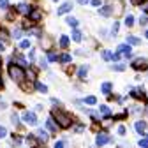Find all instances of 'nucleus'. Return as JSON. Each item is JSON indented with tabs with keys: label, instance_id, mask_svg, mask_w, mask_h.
Returning a JSON list of instances; mask_svg holds the SVG:
<instances>
[{
	"label": "nucleus",
	"instance_id": "34",
	"mask_svg": "<svg viewBox=\"0 0 148 148\" xmlns=\"http://www.w3.org/2000/svg\"><path fill=\"white\" fill-rule=\"evenodd\" d=\"M11 122H12L14 125H18V122H20V118H18V115H16V113H14V115L11 116Z\"/></svg>",
	"mask_w": 148,
	"mask_h": 148
},
{
	"label": "nucleus",
	"instance_id": "48",
	"mask_svg": "<svg viewBox=\"0 0 148 148\" xmlns=\"http://www.w3.org/2000/svg\"><path fill=\"white\" fill-rule=\"evenodd\" d=\"M0 65H2V57H0Z\"/></svg>",
	"mask_w": 148,
	"mask_h": 148
},
{
	"label": "nucleus",
	"instance_id": "9",
	"mask_svg": "<svg viewBox=\"0 0 148 148\" xmlns=\"http://www.w3.org/2000/svg\"><path fill=\"white\" fill-rule=\"evenodd\" d=\"M41 16H42L41 11H37V9H34L32 12H28V18H30L32 21H39V20H41Z\"/></svg>",
	"mask_w": 148,
	"mask_h": 148
},
{
	"label": "nucleus",
	"instance_id": "38",
	"mask_svg": "<svg viewBox=\"0 0 148 148\" xmlns=\"http://www.w3.org/2000/svg\"><path fill=\"white\" fill-rule=\"evenodd\" d=\"M64 146H65L64 141H57V143H55V148H64Z\"/></svg>",
	"mask_w": 148,
	"mask_h": 148
},
{
	"label": "nucleus",
	"instance_id": "44",
	"mask_svg": "<svg viewBox=\"0 0 148 148\" xmlns=\"http://www.w3.org/2000/svg\"><path fill=\"white\" fill-rule=\"evenodd\" d=\"M41 67H42V69H46V67H48V64H46V60H41Z\"/></svg>",
	"mask_w": 148,
	"mask_h": 148
},
{
	"label": "nucleus",
	"instance_id": "23",
	"mask_svg": "<svg viewBox=\"0 0 148 148\" xmlns=\"http://www.w3.org/2000/svg\"><path fill=\"white\" fill-rule=\"evenodd\" d=\"M35 86H37V90H39V92H41V94H46V92H48V88H46V85H42V83H37Z\"/></svg>",
	"mask_w": 148,
	"mask_h": 148
},
{
	"label": "nucleus",
	"instance_id": "29",
	"mask_svg": "<svg viewBox=\"0 0 148 148\" xmlns=\"http://www.w3.org/2000/svg\"><path fill=\"white\" fill-rule=\"evenodd\" d=\"M9 7V0H0V9H7Z\"/></svg>",
	"mask_w": 148,
	"mask_h": 148
},
{
	"label": "nucleus",
	"instance_id": "31",
	"mask_svg": "<svg viewBox=\"0 0 148 148\" xmlns=\"http://www.w3.org/2000/svg\"><path fill=\"white\" fill-rule=\"evenodd\" d=\"M0 35H2V39H4L5 42L9 41V35H7V32H5V30H0Z\"/></svg>",
	"mask_w": 148,
	"mask_h": 148
},
{
	"label": "nucleus",
	"instance_id": "32",
	"mask_svg": "<svg viewBox=\"0 0 148 148\" xmlns=\"http://www.w3.org/2000/svg\"><path fill=\"white\" fill-rule=\"evenodd\" d=\"M139 146L141 148H148V139H139Z\"/></svg>",
	"mask_w": 148,
	"mask_h": 148
},
{
	"label": "nucleus",
	"instance_id": "21",
	"mask_svg": "<svg viewBox=\"0 0 148 148\" xmlns=\"http://www.w3.org/2000/svg\"><path fill=\"white\" fill-rule=\"evenodd\" d=\"M99 12H101V16H111V7H102Z\"/></svg>",
	"mask_w": 148,
	"mask_h": 148
},
{
	"label": "nucleus",
	"instance_id": "11",
	"mask_svg": "<svg viewBox=\"0 0 148 148\" xmlns=\"http://www.w3.org/2000/svg\"><path fill=\"white\" fill-rule=\"evenodd\" d=\"M111 88H113V85H111V83H104V85L101 86V90H102V94H106V95H109V92H111Z\"/></svg>",
	"mask_w": 148,
	"mask_h": 148
},
{
	"label": "nucleus",
	"instance_id": "50",
	"mask_svg": "<svg viewBox=\"0 0 148 148\" xmlns=\"http://www.w3.org/2000/svg\"><path fill=\"white\" fill-rule=\"evenodd\" d=\"M146 14H148V9H146Z\"/></svg>",
	"mask_w": 148,
	"mask_h": 148
},
{
	"label": "nucleus",
	"instance_id": "20",
	"mask_svg": "<svg viewBox=\"0 0 148 148\" xmlns=\"http://www.w3.org/2000/svg\"><path fill=\"white\" fill-rule=\"evenodd\" d=\"M125 25H127V27H132V25H134V18H132L131 14L125 16Z\"/></svg>",
	"mask_w": 148,
	"mask_h": 148
},
{
	"label": "nucleus",
	"instance_id": "6",
	"mask_svg": "<svg viewBox=\"0 0 148 148\" xmlns=\"http://www.w3.org/2000/svg\"><path fill=\"white\" fill-rule=\"evenodd\" d=\"M118 53L125 55L127 58H131V44H120L118 46Z\"/></svg>",
	"mask_w": 148,
	"mask_h": 148
},
{
	"label": "nucleus",
	"instance_id": "25",
	"mask_svg": "<svg viewBox=\"0 0 148 148\" xmlns=\"http://www.w3.org/2000/svg\"><path fill=\"white\" fill-rule=\"evenodd\" d=\"M85 102H86V104H95V102H97V99H95L94 95H88V97L85 99Z\"/></svg>",
	"mask_w": 148,
	"mask_h": 148
},
{
	"label": "nucleus",
	"instance_id": "40",
	"mask_svg": "<svg viewBox=\"0 0 148 148\" xmlns=\"http://www.w3.org/2000/svg\"><path fill=\"white\" fill-rule=\"evenodd\" d=\"M116 32H118V23H115V25H113V28H111V34H113V35H115Z\"/></svg>",
	"mask_w": 148,
	"mask_h": 148
},
{
	"label": "nucleus",
	"instance_id": "47",
	"mask_svg": "<svg viewBox=\"0 0 148 148\" xmlns=\"http://www.w3.org/2000/svg\"><path fill=\"white\" fill-rule=\"evenodd\" d=\"M145 35H146V39H148V30H146V34H145Z\"/></svg>",
	"mask_w": 148,
	"mask_h": 148
},
{
	"label": "nucleus",
	"instance_id": "2",
	"mask_svg": "<svg viewBox=\"0 0 148 148\" xmlns=\"http://www.w3.org/2000/svg\"><path fill=\"white\" fill-rule=\"evenodd\" d=\"M53 118L57 120V122H58V125H60V127H64V129L71 127V116H69V115H65L64 111L53 109Z\"/></svg>",
	"mask_w": 148,
	"mask_h": 148
},
{
	"label": "nucleus",
	"instance_id": "10",
	"mask_svg": "<svg viewBox=\"0 0 148 148\" xmlns=\"http://www.w3.org/2000/svg\"><path fill=\"white\" fill-rule=\"evenodd\" d=\"M46 125H48V129H49L51 132H57V129H58V127H57V123L53 122V118H49V120L46 122Z\"/></svg>",
	"mask_w": 148,
	"mask_h": 148
},
{
	"label": "nucleus",
	"instance_id": "1",
	"mask_svg": "<svg viewBox=\"0 0 148 148\" xmlns=\"http://www.w3.org/2000/svg\"><path fill=\"white\" fill-rule=\"evenodd\" d=\"M9 76L16 81V83H23V79H25V71L20 67V65H9Z\"/></svg>",
	"mask_w": 148,
	"mask_h": 148
},
{
	"label": "nucleus",
	"instance_id": "36",
	"mask_svg": "<svg viewBox=\"0 0 148 148\" xmlns=\"http://www.w3.org/2000/svg\"><path fill=\"white\" fill-rule=\"evenodd\" d=\"M113 69L120 72V71H123V69H125V65H122V64H116V65H113Z\"/></svg>",
	"mask_w": 148,
	"mask_h": 148
},
{
	"label": "nucleus",
	"instance_id": "22",
	"mask_svg": "<svg viewBox=\"0 0 148 148\" xmlns=\"http://www.w3.org/2000/svg\"><path fill=\"white\" fill-rule=\"evenodd\" d=\"M102 58L104 60H113V53L111 51H102Z\"/></svg>",
	"mask_w": 148,
	"mask_h": 148
},
{
	"label": "nucleus",
	"instance_id": "27",
	"mask_svg": "<svg viewBox=\"0 0 148 148\" xmlns=\"http://www.w3.org/2000/svg\"><path fill=\"white\" fill-rule=\"evenodd\" d=\"M48 60H49V62H57V55H55L53 51H49V53H48Z\"/></svg>",
	"mask_w": 148,
	"mask_h": 148
},
{
	"label": "nucleus",
	"instance_id": "18",
	"mask_svg": "<svg viewBox=\"0 0 148 148\" xmlns=\"http://www.w3.org/2000/svg\"><path fill=\"white\" fill-rule=\"evenodd\" d=\"M86 72H88V67H86V65H83V67H79V71H78V76L83 79V78L86 76Z\"/></svg>",
	"mask_w": 148,
	"mask_h": 148
},
{
	"label": "nucleus",
	"instance_id": "15",
	"mask_svg": "<svg viewBox=\"0 0 148 148\" xmlns=\"http://www.w3.org/2000/svg\"><path fill=\"white\" fill-rule=\"evenodd\" d=\"M132 97H136V99H143V97H145L143 90H141V88H138V90H132Z\"/></svg>",
	"mask_w": 148,
	"mask_h": 148
},
{
	"label": "nucleus",
	"instance_id": "3",
	"mask_svg": "<svg viewBox=\"0 0 148 148\" xmlns=\"http://www.w3.org/2000/svg\"><path fill=\"white\" fill-rule=\"evenodd\" d=\"M111 139H109V136L106 134V132H99L97 134V138H95V143H97V146H104V145H108Z\"/></svg>",
	"mask_w": 148,
	"mask_h": 148
},
{
	"label": "nucleus",
	"instance_id": "35",
	"mask_svg": "<svg viewBox=\"0 0 148 148\" xmlns=\"http://www.w3.org/2000/svg\"><path fill=\"white\" fill-rule=\"evenodd\" d=\"M23 49H27V48H30V41H21V44H20Z\"/></svg>",
	"mask_w": 148,
	"mask_h": 148
},
{
	"label": "nucleus",
	"instance_id": "45",
	"mask_svg": "<svg viewBox=\"0 0 148 148\" xmlns=\"http://www.w3.org/2000/svg\"><path fill=\"white\" fill-rule=\"evenodd\" d=\"M78 4H81V5H85V4H88V0H78Z\"/></svg>",
	"mask_w": 148,
	"mask_h": 148
},
{
	"label": "nucleus",
	"instance_id": "8",
	"mask_svg": "<svg viewBox=\"0 0 148 148\" xmlns=\"http://www.w3.org/2000/svg\"><path fill=\"white\" fill-rule=\"evenodd\" d=\"M134 127H136V131H138L139 134H145V131H146V122H143V120H138V122L134 123Z\"/></svg>",
	"mask_w": 148,
	"mask_h": 148
},
{
	"label": "nucleus",
	"instance_id": "42",
	"mask_svg": "<svg viewBox=\"0 0 148 148\" xmlns=\"http://www.w3.org/2000/svg\"><path fill=\"white\" fill-rule=\"evenodd\" d=\"M16 60H18V62H20L21 65H25V60H23V57H20V55H16Z\"/></svg>",
	"mask_w": 148,
	"mask_h": 148
},
{
	"label": "nucleus",
	"instance_id": "16",
	"mask_svg": "<svg viewBox=\"0 0 148 148\" xmlns=\"http://www.w3.org/2000/svg\"><path fill=\"white\" fill-rule=\"evenodd\" d=\"M67 25L72 27V28H76V27H78V20H76V18H71V16H69V18H67Z\"/></svg>",
	"mask_w": 148,
	"mask_h": 148
},
{
	"label": "nucleus",
	"instance_id": "30",
	"mask_svg": "<svg viewBox=\"0 0 148 148\" xmlns=\"http://www.w3.org/2000/svg\"><path fill=\"white\" fill-rule=\"evenodd\" d=\"M27 76H28L30 79H35V71H32V69H28V71H27Z\"/></svg>",
	"mask_w": 148,
	"mask_h": 148
},
{
	"label": "nucleus",
	"instance_id": "39",
	"mask_svg": "<svg viewBox=\"0 0 148 148\" xmlns=\"http://www.w3.org/2000/svg\"><path fill=\"white\" fill-rule=\"evenodd\" d=\"M118 134H120V136H123V134H125V127H123V125H120V127H118Z\"/></svg>",
	"mask_w": 148,
	"mask_h": 148
},
{
	"label": "nucleus",
	"instance_id": "28",
	"mask_svg": "<svg viewBox=\"0 0 148 148\" xmlns=\"http://www.w3.org/2000/svg\"><path fill=\"white\" fill-rule=\"evenodd\" d=\"M139 23H141V25H146V23H148V14H143V16L139 18Z\"/></svg>",
	"mask_w": 148,
	"mask_h": 148
},
{
	"label": "nucleus",
	"instance_id": "24",
	"mask_svg": "<svg viewBox=\"0 0 148 148\" xmlns=\"http://www.w3.org/2000/svg\"><path fill=\"white\" fill-rule=\"evenodd\" d=\"M60 62H62V64L71 62V55H67V53H65V55H62V57H60Z\"/></svg>",
	"mask_w": 148,
	"mask_h": 148
},
{
	"label": "nucleus",
	"instance_id": "17",
	"mask_svg": "<svg viewBox=\"0 0 148 148\" xmlns=\"http://www.w3.org/2000/svg\"><path fill=\"white\" fill-rule=\"evenodd\" d=\"M81 37H83V35H81V32H79V30H74V32H72V41L79 42V41H81Z\"/></svg>",
	"mask_w": 148,
	"mask_h": 148
},
{
	"label": "nucleus",
	"instance_id": "4",
	"mask_svg": "<svg viewBox=\"0 0 148 148\" xmlns=\"http://www.w3.org/2000/svg\"><path fill=\"white\" fill-rule=\"evenodd\" d=\"M23 122L28 123V125H37V116L34 113H30V111H27V113L23 115Z\"/></svg>",
	"mask_w": 148,
	"mask_h": 148
},
{
	"label": "nucleus",
	"instance_id": "46",
	"mask_svg": "<svg viewBox=\"0 0 148 148\" xmlns=\"http://www.w3.org/2000/svg\"><path fill=\"white\" fill-rule=\"evenodd\" d=\"M2 49H5V44H4V42H0V51H2Z\"/></svg>",
	"mask_w": 148,
	"mask_h": 148
},
{
	"label": "nucleus",
	"instance_id": "5",
	"mask_svg": "<svg viewBox=\"0 0 148 148\" xmlns=\"http://www.w3.org/2000/svg\"><path fill=\"white\" fill-rule=\"evenodd\" d=\"M132 67H134L136 71H145V69H146V60H145V58H136V60L132 62Z\"/></svg>",
	"mask_w": 148,
	"mask_h": 148
},
{
	"label": "nucleus",
	"instance_id": "13",
	"mask_svg": "<svg viewBox=\"0 0 148 148\" xmlns=\"http://www.w3.org/2000/svg\"><path fill=\"white\" fill-rule=\"evenodd\" d=\"M127 44L136 46V44H139V39H138V37H134V35H129V37H127Z\"/></svg>",
	"mask_w": 148,
	"mask_h": 148
},
{
	"label": "nucleus",
	"instance_id": "43",
	"mask_svg": "<svg viewBox=\"0 0 148 148\" xmlns=\"http://www.w3.org/2000/svg\"><path fill=\"white\" fill-rule=\"evenodd\" d=\"M92 5H94V7H99V5H101V0H92Z\"/></svg>",
	"mask_w": 148,
	"mask_h": 148
},
{
	"label": "nucleus",
	"instance_id": "37",
	"mask_svg": "<svg viewBox=\"0 0 148 148\" xmlns=\"http://www.w3.org/2000/svg\"><path fill=\"white\" fill-rule=\"evenodd\" d=\"M131 2H132L134 5H143V4L146 2V0H131Z\"/></svg>",
	"mask_w": 148,
	"mask_h": 148
},
{
	"label": "nucleus",
	"instance_id": "49",
	"mask_svg": "<svg viewBox=\"0 0 148 148\" xmlns=\"http://www.w3.org/2000/svg\"><path fill=\"white\" fill-rule=\"evenodd\" d=\"M0 86H2V79H0Z\"/></svg>",
	"mask_w": 148,
	"mask_h": 148
},
{
	"label": "nucleus",
	"instance_id": "7",
	"mask_svg": "<svg viewBox=\"0 0 148 148\" xmlns=\"http://www.w3.org/2000/svg\"><path fill=\"white\" fill-rule=\"evenodd\" d=\"M71 9H72V2H65V4H64V5H62L58 11H57V14H58V16H62V14H67Z\"/></svg>",
	"mask_w": 148,
	"mask_h": 148
},
{
	"label": "nucleus",
	"instance_id": "19",
	"mask_svg": "<svg viewBox=\"0 0 148 148\" xmlns=\"http://www.w3.org/2000/svg\"><path fill=\"white\" fill-rule=\"evenodd\" d=\"M60 46H62V48H67V46H69V37H67V35H62V37H60Z\"/></svg>",
	"mask_w": 148,
	"mask_h": 148
},
{
	"label": "nucleus",
	"instance_id": "41",
	"mask_svg": "<svg viewBox=\"0 0 148 148\" xmlns=\"http://www.w3.org/2000/svg\"><path fill=\"white\" fill-rule=\"evenodd\" d=\"M21 37V30H14V39H20Z\"/></svg>",
	"mask_w": 148,
	"mask_h": 148
},
{
	"label": "nucleus",
	"instance_id": "12",
	"mask_svg": "<svg viewBox=\"0 0 148 148\" xmlns=\"http://www.w3.org/2000/svg\"><path fill=\"white\" fill-rule=\"evenodd\" d=\"M37 138H39L41 141H48V132L42 131V129H39V131H37Z\"/></svg>",
	"mask_w": 148,
	"mask_h": 148
},
{
	"label": "nucleus",
	"instance_id": "33",
	"mask_svg": "<svg viewBox=\"0 0 148 148\" xmlns=\"http://www.w3.org/2000/svg\"><path fill=\"white\" fill-rule=\"evenodd\" d=\"M7 136V129L5 127H0V138H5Z\"/></svg>",
	"mask_w": 148,
	"mask_h": 148
},
{
	"label": "nucleus",
	"instance_id": "14",
	"mask_svg": "<svg viewBox=\"0 0 148 148\" xmlns=\"http://www.w3.org/2000/svg\"><path fill=\"white\" fill-rule=\"evenodd\" d=\"M18 11H20L21 14H27V12H30V7L27 4H20V5H18Z\"/></svg>",
	"mask_w": 148,
	"mask_h": 148
},
{
	"label": "nucleus",
	"instance_id": "26",
	"mask_svg": "<svg viewBox=\"0 0 148 148\" xmlns=\"http://www.w3.org/2000/svg\"><path fill=\"white\" fill-rule=\"evenodd\" d=\"M101 113H102L104 116H109V108H108V106H101Z\"/></svg>",
	"mask_w": 148,
	"mask_h": 148
}]
</instances>
